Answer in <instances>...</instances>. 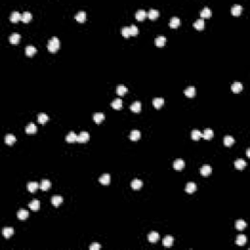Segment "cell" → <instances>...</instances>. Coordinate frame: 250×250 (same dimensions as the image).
Wrapping results in <instances>:
<instances>
[{
  "instance_id": "cell-1",
  "label": "cell",
  "mask_w": 250,
  "mask_h": 250,
  "mask_svg": "<svg viewBox=\"0 0 250 250\" xmlns=\"http://www.w3.org/2000/svg\"><path fill=\"white\" fill-rule=\"evenodd\" d=\"M47 48L49 50V52L51 53H56L60 48V40L57 37H53L49 41H48Z\"/></svg>"
},
{
  "instance_id": "cell-2",
  "label": "cell",
  "mask_w": 250,
  "mask_h": 250,
  "mask_svg": "<svg viewBox=\"0 0 250 250\" xmlns=\"http://www.w3.org/2000/svg\"><path fill=\"white\" fill-rule=\"evenodd\" d=\"M90 139V135H89L88 132H81L80 134L77 136V141L78 143H87Z\"/></svg>"
},
{
  "instance_id": "cell-3",
  "label": "cell",
  "mask_w": 250,
  "mask_h": 250,
  "mask_svg": "<svg viewBox=\"0 0 250 250\" xmlns=\"http://www.w3.org/2000/svg\"><path fill=\"white\" fill-rule=\"evenodd\" d=\"M173 167H174V169H175V170H178V171L182 170V169L185 167L184 160L180 159V158H179V159H176L175 161H174V163H173Z\"/></svg>"
},
{
  "instance_id": "cell-4",
  "label": "cell",
  "mask_w": 250,
  "mask_h": 250,
  "mask_svg": "<svg viewBox=\"0 0 250 250\" xmlns=\"http://www.w3.org/2000/svg\"><path fill=\"white\" fill-rule=\"evenodd\" d=\"M241 11H242V7L238 5V4H235L231 9V12L233 14V16H235V17H238V16L240 15V13H241Z\"/></svg>"
},
{
  "instance_id": "cell-5",
  "label": "cell",
  "mask_w": 250,
  "mask_h": 250,
  "mask_svg": "<svg viewBox=\"0 0 250 250\" xmlns=\"http://www.w3.org/2000/svg\"><path fill=\"white\" fill-rule=\"evenodd\" d=\"M231 89L233 93H239L240 91H242L243 86H242V84L240 83V82H235V83L231 84Z\"/></svg>"
},
{
  "instance_id": "cell-6",
  "label": "cell",
  "mask_w": 250,
  "mask_h": 250,
  "mask_svg": "<svg viewBox=\"0 0 250 250\" xmlns=\"http://www.w3.org/2000/svg\"><path fill=\"white\" fill-rule=\"evenodd\" d=\"M181 25V20L177 17H173L170 19V22H169V27H172V29H176Z\"/></svg>"
},
{
  "instance_id": "cell-7",
  "label": "cell",
  "mask_w": 250,
  "mask_h": 250,
  "mask_svg": "<svg viewBox=\"0 0 250 250\" xmlns=\"http://www.w3.org/2000/svg\"><path fill=\"white\" fill-rule=\"evenodd\" d=\"M185 191L187 192L188 194H192V192H194L196 191V185L194 184V183H192V182L188 183V184L186 185Z\"/></svg>"
},
{
  "instance_id": "cell-8",
  "label": "cell",
  "mask_w": 250,
  "mask_h": 250,
  "mask_svg": "<svg viewBox=\"0 0 250 250\" xmlns=\"http://www.w3.org/2000/svg\"><path fill=\"white\" fill-rule=\"evenodd\" d=\"M143 187V182H142L141 180H139V179H135V180L132 181L131 183V188L133 190H135V191H137V190H140L141 188Z\"/></svg>"
},
{
  "instance_id": "cell-9",
  "label": "cell",
  "mask_w": 250,
  "mask_h": 250,
  "mask_svg": "<svg viewBox=\"0 0 250 250\" xmlns=\"http://www.w3.org/2000/svg\"><path fill=\"white\" fill-rule=\"evenodd\" d=\"M155 44L156 45L157 47H162L166 44V37L164 36H158L155 39Z\"/></svg>"
},
{
  "instance_id": "cell-10",
  "label": "cell",
  "mask_w": 250,
  "mask_h": 250,
  "mask_svg": "<svg viewBox=\"0 0 250 250\" xmlns=\"http://www.w3.org/2000/svg\"><path fill=\"white\" fill-rule=\"evenodd\" d=\"M148 239L151 243H155V242H157V240L159 239V235H158L157 233H155V231H153V233H151L150 235H148Z\"/></svg>"
},
{
  "instance_id": "cell-11",
  "label": "cell",
  "mask_w": 250,
  "mask_h": 250,
  "mask_svg": "<svg viewBox=\"0 0 250 250\" xmlns=\"http://www.w3.org/2000/svg\"><path fill=\"white\" fill-rule=\"evenodd\" d=\"M86 13L83 12V11H80V12L76 13V15H75V20L77 21L78 23H84L86 21Z\"/></svg>"
},
{
  "instance_id": "cell-12",
  "label": "cell",
  "mask_w": 250,
  "mask_h": 250,
  "mask_svg": "<svg viewBox=\"0 0 250 250\" xmlns=\"http://www.w3.org/2000/svg\"><path fill=\"white\" fill-rule=\"evenodd\" d=\"M10 21L12 23H18L19 21H22V15H21L19 12L15 11V12H13L12 14H11Z\"/></svg>"
},
{
  "instance_id": "cell-13",
  "label": "cell",
  "mask_w": 250,
  "mask_h": 250,
  "mask_svg": "<svg viewBox=\"0 0 250 250\" xmlns=\"http://www.w3.org/2000/svg\"><path fill=\"white\" fill-rule=\"evenodd\" d=\"M99 182L101 183L102 185H109V182H111V176L109 175V174H104V175H102L99 179Z\"/></svg>"
},
{
  "instance_id": "cell-14",
  "label": "cell",
  "mask_w": 250,
  "mask_h": 250,
  "mask_svg": "<svg viewBox=\"0 0 250 250\" xmlns=\"http://www.w3.org/2000/svg\"><path fill=\"white\" fill-rule=\"evenodd\" d=\"M153 105L155 109H160L164 105V100L162 98H155L153 100Z\"/></svg>"
},
{
  "instance_id": "cell-15",
  "label": "cell",
  "mask_w": 250,
  "mask_h": 250,
  "mask_svg": "<svg viewBox=\"0 0 250 250\" xmlns=\"http://www.w3.org/2000/svg\"><path fill=\"white\" fill-rule=\"evenodd\" d=\"M235 168L238 169V170H242V169L245 168V166H246V162H245V160L243 159H237L235 161Z\"/></svg>"
},
{
  "instance_id": "cell-16",
  "label": "cell",
  "mask_w": 250,
  "mask_h": 250,
  "mask_svg": "<svg viewBox=\"0 0 250 250\" xmlns=\"http://www.w3.org/2000/svg\"><path fill=\"white\" fill-rule=\"evenodd\" d=\"M93 119L97 124H100L103 120L105 119V114L102 113V112H97L93 115Z\"/></svg>"
},
{
  "instance_id": "cell-17",
  "label": "cell",
  "mask_w": 250,
  "mask_h": 250,
  "mask_svg": "<svg viewBox=\"0 0 250 250\" xmlns=\"http://www.w3.org/2000/svg\"><path fill=\"white\" fill-rule=\"evenodd\" d=\"M162 244L165 247H171L174 244V238L172 237H166L162 240Z\"/></svg>"
},
{
  "instance_id": "cell-18",
  "label": "cell",
  "mask_w": 250,
  "mask_h": 250,
  "mask_svg": "<svg viewBox=\"0 0 250 250\" xmlns=\"http://www.w3.org/2000/svg\"><path fill=\"white\" fill-rule=\"evenodd\" d=\"M213 136H214V132H213V130L209 129V128L204 130L202 134V138H204L205 140H211L213 138Z\"/></svg>"
},
{
  "instance_id": "cell-19",
  "label": "cell",
  "mask_w": 250,
  "mask_h": 250,
  "mask_svg": "<svg viewBox=\"0 0 250 250\" xmlns=\"http://www.w3.org/2000/svg\"><path fill=\"white\" fill-rule=\"evenodd\" d=\"M63 200H64V199H63V198H62L61 196H54L52 198V199H51L52 204L55 206V207H58L60 204L63 202Z\"/></svg>"
},
{
  "instance_id": "cell-20",
  "label": "cell",
  "mask_w": 250,
  "mask_h": 250,
  "mask_svg": "<svg viewBox=\"0 0 250 250\" xmlns=\"http://www.w3.org/2000/svg\"><path fill=\"white\" fill-rule=\"evenodd\" d=\"M29 207L31 208L32 211H37L38 209H39V207H40L39 200H37V199H33V200L29 204Z\"/></svg>"
},
{
  "instance_id": "cell-21",
  "label": "cell",
  "mask_w": 250,
  "mask_h": 250,
  "mask_svg": "<svg viewBox=\"0 0 250 250\" xmlns=\"http://www.w3.org/2000/svg\"><path fill=\"white\" fill-rule=\"evenodd\" d=\"M204 24L205 23H204L203 19H198L194 23V27L198 29V31H201V29H204Z\"/></svg>"
},
{
  "instance_id": "cell-22",
  "label": "cell",
  "mask_w": 250,
  "mask_h": 250,
  "mask_svg": "<svg viewBox=\"0 0 250 250\" xmlns=\"http://www.w3.org/2000/svg\"><path fill=\"white\" fill-rule=\"evenodd\" d=\"M211 172H212V168H211L209 165H204V166L201 167V169H200V174L202 176L210 175Z\"/></svg>"
},
{
  "instance_id": "cell-23",
  "label": "cell",
  "mask_w": 250,
  "mask_h": 250,
  "mask_svg": "<svg viewBox=\"0 0 250 250\" xmlns=\"http://www.w3.org/2000/svg\"><path fill=\"white\" fill-rule=\"evenodd\" d=\"M141 109H142V105H141V103L138 102V101L134 102L131 105V107H130V109H131L133 112H140L141 111Z\"/></svg>"
},
{
  "instance_id": "cell-24",
  "label": "cell",
  "mask_w": 250,
  "mask_h": 250,
  "mask_svg": "<svg viewBox=\"0 0 250 250\" xmlns=\"http://www.w3.org/2000/svg\"><path fill=\"white\" fill-rule=\"evenodd\" d=\"M66 141L68 143H74L77 141V136L74 132H70L68 134V136L66 137Z\"/></svg>"
},
{
  "instance_id": "cell-25",
  "label": "cell",
  "mask_w": 250,
  "mask_h": 250,
  "mask_svg": "<svg viewBox=\"0 0 250 250\" xmlns=\"http://www.w3.org/2000/svg\"><path fill=\"white\" fill-rule=\"evenodd\" d=\"M37 131V127L33 124V123H29L26 127V133L27 134H34Z\"/></svg>"
},
{
  "instance_id": "cell-26",
  "label": "cell",
  "mask_w": 250,
  "mask_h": 250,
  "mask_svg": "<svg viewBox=\"0 0 250 250\" xmlns=\"http://www.w3.org/2000/svg\"><path fill=\"white\" fill-rule=\"evenodd\" d=\"M17 217H18V219H20V220H26L27 217H29V212H27V210H25V209H21V210H19L18 211V213H17Z\"/></svg>"
},
{
  "instance_id": "cell-27",
  "label": "cell",
  "mask_w": 250,
  "mask_h": 250,
  "mask_svg": "<svg viewBox=\"0 0 250 250\" xmlns=\"http://www.w3.org/2000/svg\"><path fill=\"white\" fill-rule=\"evenodd\" d=\"M39 188V185L36 182H31L27 184V191L31 192H34L37 191V189Z\"/></svg>"
},
{
  "instance_id": "cell-28",
  "label": "cell",
  "mask_w": 250,
  "mask_h": 250,
  "mask_svg": "<svg viewBox=\"0 0 250 250\" xmlns=\"http://www.w3.org/2000/svg\"><path fill=\"white\" fill-rule=\"evenodd\" d=\"M51 188V182L49 180H42L40 184V189L42 191H48V190Z\"/></svg>"
},
{
  "instance_id": "cell-29",
  "label": "cell",
  "mask_w": 250,
  "mask_h": 250,
  "mask_svg": "<svg viewBox=\"0 0 250 250\" xmlns=\"http://www.w3.org/2000/svg\"><path fill=\"white\" fill-rule=\"evenodd\" d=\"M36 52H37V50H36V48L34 46L29 45V46L26 47V55L27 57H32Z\"/></svg>"
},
{
  "instance_id": "cell-30",
  "label": "cell",
  "mask_w": 250,
  "mask_h": 250,
  "mask_svg": "<svg viewBox=\"0 0 250 250\" xmlns=\"http://www.w3.org/2000/svg\"><path fill=\"white\" fill-rule=\"evenodd\" d=\"M2 235L5 238H10L14 235V230L12 228H5L2 231Z\"/></svg>"
},
{
  "instance_id": "cell-31",
  "label": "cell",
  "mask_w": 250,
  "mask_h": 250,
  "mask_svg": "<svg viewBox=\"0 0 250 250\" xmlns=\"http://www.w3.org/2000/svg\"><path fill=\"white\" fill-rule=\"evenodd\" d=\"M20 39H21V35L19 33H13L11 34V36L9 37V41H10L12 44H18Z\"/></svg>"
},
{
  "instance_id": "cell-32",
  "label": "cell",
  "mask_w": 250,
  "mask_h": 250,
  "mask_svg": "<svg viewBox=\"0 0 250 250\" xmlns=\"http://www.w3.org/2000/svg\"><path fill=\"white\" fill-rule=\"evenodd\" d=\"M191 137L194 141H198L200 138H202V133L198 130H192L191 133Z\"/></svg>"
},
{
  "instance_id": "cell-33",
  "label": "cell",
  "mask_w": 250,
  "mask_h": 250,
  "mask_svg": "<svg viewBox=\"0 0 250 250\" xmlns=\"http://www.w3.org/2000/svg\"><path fill=\"white\" fill-rule=\"evenodd\" d=\"M141 138V133L138 130H133L130 133V140L131 141H138Z\"/></svg>"
},
{
  "instance_id": "cell-34",
  "label": "cell",
  "mask_w": 250,
  "mask_h": 250,
  "mask_svg": "<svg viewBox=\"0 0 250 250\" xmlns=\"http://www.w3.org/2000/svg\"><path fill=\"white\" fill-rule=\"evenodd\" d=\"M185 95L189 98H192L196 96V88L194 87H189L185 90Z\"/></svg>"
},
{
  "instance_id": "cell-35",
  "label": "cell",
  "mask_w": 250,
  "mask_h": 250,
  "mask_svg": "<svg viewBox=\"0 0 250 250\" xmlns=\"http://www.w3.org/2000/svg\"><path fill=\"white\" fill-rule=\"evenodd\" d=\"M147 16H148L151 20H155V19H157L158 16H159V12H158L157 10H155V9H151V10L149 11V13Z\"/></svg>"
},
{
  "instance_id": "cell-36",
  "label": "cell",
  "mask_w": 250,
  "mask_h": 250,
  "mask_svg": "<svg viewBox=\"0 0 250 250\" xmlns=\"http://www.w3.org/2000/svg\"><path fill=\"white\" fill-rule=\"evenodd\" d=\"M111 107L114 109H120L122 107V100L121 99H115L111 102Z\"/></svg>"
},
{
  "instance_id": "cell-37",
  "label": "cell",
  "mask_w": 250,
  "mask_h": 250,
  "mask_svg": "<svg viewBox=\"0 0 250 250\" xmlns=\"http://www.w3.org/2000/svg\"><path fill=\"white\" fill-rule=\"evenodd\" d=\"M37 117H38L37 120H38V122H39L40 124H45V123L49 120V117H48V115L46 113H39Z\"/></svg>"
},
{
  "instance_id": "cell-38",
  "label": "cell",
  "mask_w": 250,
  "mask_h": 250,
  "mask_svg": "<svg viewBox=\"0 0 250 250\" xmlns=\"http://www.w3.org/2000/svg\"><path fill=\"white\" fill-rule=\"evenodd\" d=\"M16 141H17V139H16V137L12 134H8L5 136V143L7 145H13Z\"/></svg>"
},
{
  "instance_id": "cell-39",
  "label": "cell",
  "mask_w": 250,
  "mask_h": 250,
  "mask_svg": "<svg viewBox=\"0 0 250 250\" xmlns=\"http://www.w3.org/2000/svg\"><path fill=\"white\" fill-rule=\"evenodd\" d=\"M135 17H136V19L138 21H143L145 18L147 17V13L145 10H138L136 12V15H135Z\"/></svg>"
},
{
  "instance_id": "cell-40",
  "label": "cell",
  "mask_w": 250,
  "mask_h": 250,
  "mask_svg": "<svg viewBox=\"0 0 250 250\" xmlns=\"http://www.w3.org/2000/svg\"><path fill=\"white\" fill-rule=\"evenodd\" d=\"M235 144V139L231 136H226L224 138V145L226 147H231Z\"/></svg>"
},
{
  "instance_id": "cell-41",
  "label": "cell",
  "mask_w": 250,
  "mask_h": 250,
  "mask_svg": "<svg viewBox=\"0 0 250 250\" xmlns=\"http://www.w3.org/2000/svg\"><path fill=\"white\" fill-rule=\"evenodd\" d=\"M237 244L238 246H243L246 244V237L243 235H239L237 237Z\"/></svg>"
},
{
  "instance_id": "cell-42",
  "label": "cell",
  "mask_w": 250,
  "mask_h": 250,
  "mask_svg": "<svg viewBox=\"0 0 250 250\" xmlns=\"http://www.w3.org/2000/svg\"><path fill=\"white\" fill-rule=\"evenodd\" d=\"M235 228L238 231H243L245 228H246V222L243 221V220H238V221L235 223Z\"/></svg>"
},
{
  "instance_id": "cell-43",
  "label": "cell",
  "mask_w": 250,
  "mask_h": 250,
  "mask_svg": "<svg viewBox=\"0 0 250 250\" xmlns=\"http://www.w3.org/2000/svg\"><path fill=\"white\" fill-rule=\"evenodd\" d=\"M127 91H128L127 87L124 85H118L117 89H116V92H117L119 96H124L125 94L127 93Z\"/></svg>"
},
{
  "instance_id": "cell-44",
  "label": "cell",
  "mask_w": 250,
  "mask_h": 250,
  "mask_svg": "<svg viewBox=\"0 0 250 250\" xmlns=\"http://www.w3.org/2000/svg\"><path fill=\"white\" fill-rule=\"evenodd\" d=\"M200 16H201V19H206V18H209L211 16V10L207 7L203 8V10L200 12Z\"/></svg>"
},
{
  "instance_id": "cell-45",
  "label": "cell",
  "mask_w": 250,
  "mask_h": 250,
  "mask_svg": "<svg viewBox=\"0 0 250 250\" xmlns=\"http://www.w3.org/2000/svg\"><path fill=\"white\" fill-rule=\"evenodd\" d=\"M31 18H32V15H31V13L29 12H24V14L22 15V22L24 23H29V21L31 20Z\"/></svg>"
},
{
  "instance_id": "cell-46",
  "label": "cell",
  "mask_w": 250,
  "mask_h": 250,
  "mask_svg": "<svg viewBox=\"0 0 250 250\" xmlns=\"http://www.w3.org/2000/svg\"><path fill=\"white\" fill-rule=\"evenodd\" d=\"M121 33H122V35L124 36L125 38H128L129 36H131V34H130V29L129 27H124L122 29H121Z\"/></svg>"
},
{
  "instance_id": "cell-47",
  "label": "cell",
  "mask_w": 250,
  "mask_h": 250,
  "mask_svg": "<svg viewBox=\"0 0 250 250\" xmlns=\"http://www.w3.org/2000/svg\"><path fill=\"white\" fill-rule=\"evenodd\" d=\"M129 29H130V34H131V36L132 35L135 36V35H137V34H138L139 29H138V27L135 26V25H132V26H130Z\"/></svg>"
},
{
  "instance_id": "cell-48",
  "label": "cell",
  "mask_w": 250,
  "mask_h": 250,
  "mask_svg": "<svg viewBox=\"0 0 250 250\" xmlns=\"http://www.w3.org/2000/svg\"><path fill=\"white\" fill-rule=\"evenodd\" d=\"M101 248V245L98 243H94L90 246V250H99Z\"/></svg>"
},
{
  "instance_id": "cell-49",
  "label": "cell",
  "mask_w": 250,
  "mask_h": 250,
  "mask_svg": "<svg viewBox=\"0 0 250 250\" xmlns=\"http://www.w3.org/2000/svg\"><path fill=\"white\" fill-rule=\"evenodd\" d=\"M246 155H247V157H250V153H249V149H248V150H247V153H246Z\"/></svg>"
}]
</instances>
